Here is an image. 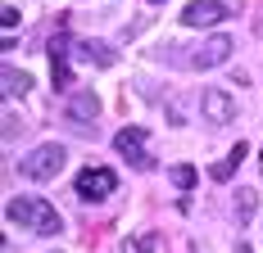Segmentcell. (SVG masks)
Returning <instances> with one entry per match:
<instances>
[{
	"mask_svg": "<svg viewBox=\"0 0 263 253\" xmlns=\"http://www.w3.org/2000/svg\"><path fill=\"white\" fill-rule=\"evenodd\" d=\"M5 217L9 222H18V226H32L36 235H59V213H54L46 199H32V195H18V199L5 203Z\"/></svg>",
	"mask_w": 263,
	"mask_h": 253,
	"instance_id": "1",
	"label": "cell"
},
{
	"mask_svg": "<svg viewBox=\"0 0 263 253\" xmlns=\"http://www.w3.org/2000/svg\"><path fill=\"white\" fill-rule=\"evenodd\" d=\"M64 163H68V150L50 140V145H36V150L27 154L23 163H18V172H23L27 181H54L64 172Z\"/></svg>",
	"mask_w": 263,
	"mask_h": 253,
	"instance_id": "2",
	"label": "cell"
},
{
	"mask_svg": "<svg viewBox=\"0 0 263 253\" xmlns=\"http://www.w3.org/2000/svg\"><path fill=\"white\" fill-rule=\"evenodd\" d=\"M118 190V177L109 172V167H86V172H78V195L86 203H100V199H109Z\"/></svg>",
	"mask_w": 263,
	"mask_h": 253,
	"instance_id": "3",
	"label": "cell"
},
{
	"mask_svg": "<svg viewBox=\"0 0 263 253\" xmlns=\"http://www.w3.org/2000/svg\"><path fill=\"white\" fill-rule=\"evenodd\" d=\"M227 14H232V0H191L182 9V23L186 27H218Z\"/></svg>",
	"mask_w": 263,
	"mask_h": 253,
	"instance_id": "4",
	"label": "cell"
},
{
	"mask_svg": "<svg viewBox=\"0 0 263 253\" xmlns=\"http://www.w3.org/2000/svg\"><path fill=\"white\" fill-rule=\"evenodd\" d=\"M114 150L123 154L132 167H155V158L145 154V126H123V131L114 136Z\"/></svg>",
	"mask_w": 263,
	"mask_h": 253,
	"instance_id": "5",
	"label": "cell"
},
{
	"mask_svg": "<svg viewBox=\"0 0 263 253\" xmlns=\"http://www.w3.org/2000/svg\"><path fill=\"white\" fill-rule=\"evenodd\" d=\"M200 113H204V122H209V126H227L232 118H236V104H232L227 91H218V86H213V91L200 95Z\"/></svg>",
	"mask_w": 263,
	"mask_h": 253,
	"instance_id": "6",
	"label": "cell"
},
{
	"mask_svg": "<svg viewBox=\"0 0 263 253\" xmlns=\"http://www.w3.org/2000/svg\"><path fill=\"white\" fill-rule=\"evenodd\" d=\"M227 54H232V36H227V32H213L209 41L191 54V68H222Z\"/></svg>",
	"mask_w": 263,
	"mask_h": 253,
	"instance_id": "7",
	"label": "cell"
},
{
	"mask_svg": "<svg viewBox=\"0 0 263 253\" xmlns=\"http://www.w3.org/2000/svg\"><path fill=\"white\" fill-rule=\"evenodd\" d=\"M50 73H54V86L68 91V81H73V73H68V32H59L50 41Z\"/></svg>",
	"mask_w": 263,
	"mask_h": 253,
	"instance_id": "8",
	"label": "cell"
},
{
	"mask_svg": "<svg viewBox=\"0 0 263 253\" xmlns=\"http://www.w3.org/2000/svg\"><path fill=\"white\" fill-rule=\"evenodd\" d=\"M73 59H82V64H96V68H114V50H109L105 41H73Z\"/></svg>",
	"mask_w": 263,
	"mask_h": 253,
	"instance_id": "9",
	"label": "cell"
},
{
	"mask_svg": "<svg viewBox=\"0 0 263 253\" xmlns=\"http://www.w3.org/2000/svg\"><path fill=\"white\" fill-rule=\"evenodd\" d=\"M68 118L78 122V131H86L82 122H96V118H100V100H96L91 91H78V95L68 100Z\"/></svg>",
	"mask_w": 263,
	"mask_h": 253,
	"instance_id": "10",
	"label": "cell"
},
{
	"mask_svg": "<svg viewBox=\"0 0 263 253\" xmlns=\"http://www.w3.org/2000/svg\"><path fill=\"white\" fill-rule=\"evenodd\" d=\"M0 81H5V95H9V100H23L27 91H32V77H27V73H14L9 64H5V73H0Z\"/></svg>",
	"mask_w": 263,
	"mask_h": 253,
	"instance_id": "11",
	"label": "cell"
},
{
	"mask_svg": "<svg viewBox=\"0 0 263 253\" xmlns=\"http://www.w3.org/2000/svg\"><path fill=\"white\" fill-rule=\"evenodd\" d=\"M254 203H259L254 190H236V226H245V222L254 217Z\"/></svg>",
	"mask_w": 263,
	"mask_h": 253,
	"instance_id": "12",
	"label": "cell"
},
{
	"mask_svg": "<svg viewBox=\"0 0 263 253\" xmlns=\"http://www.w3.org/2000/svg\"><path fill=\"white\" fill-rule=\"evenodd\" d=\"M168 177H173V185H177V190H191V185H195V167H191V163H177Z\"/></svg>",
	"mask_w": 263,
	"mask_h": 253,
	"instance_id": "13",
	"label": "cell"
},
{
	"mask_svg": "<svg viewBox=\"0 0 263 253\" xmlns=\"http://www.w3.org/2000/svg\"><path fill=\"white\" fill-rule=\"evenodd\" d=\"M123 253H155V235H132V240H123Z\"/></svg>",
	"mask_w": 263,
	"mask_h": 253,
	"instance_id": "14",
	"label": "cell"
},
{
	"mask_svg": "<svg viewBox=\"0 0 263 253\" xmlns=\"http://www.w3.org/2000/svg\"><path fill=\"white\" fill-rule=\"evenodd\" d=\"M232 172H236V158L227 154V163H213V181H232Z\"/></svg>",
	"mask_w": 263,
	"mask_h": 253,
	"instance_id": "15",
	"label": "cell"
},
{
	"mask_svg": "<svg viewBox=\"0 0 263 253\" xmlns=\"http://www.w3.org/2000/svg\"><path fill=\"white\" fill-rule=\"evenodd\" d=\"M18 131H23V122H18V118H14V113H5V140H14V136H18Z\"/></svg>",
	"mask_w": 263,
	"mask_h": 253,
	"instance_id": "16",
	"label": "cell"
},
{
	"mask_svg": "<svg viewBox=\"0 0 263 253\" xmlns=\"http://www.w3.org/2000/svg\"><path fill=\"white\" fill-rule=\"evenodd\" d=\"M0 23H5L9 32H14V27H18V9H14V5H5V14H0Z\"/></svg>",
	"mask_w": 263,
	"mask_h": 253,
	"instance_id": "17",
	"label": "cell"
},
{
	"mask_svg": "<svg viewBox=\"0 0 263 253\" xmlns=\"http://www.w3.org/2000/svg\"><path fill=\"white\" fill-rule=\"evenodd\" d=\"M150 5H168V0H150Z\"/></svg>",
	"mask_w": 263,
	"mask_h": 253,
	"instance_id": "18",
	"label": "cell"
},
{
	"mask_svg": "<svg viewBox=\"0 0 263 253\" xmlns=\"http://www.w3.org/2000/svg\"><path fill=\"white\" fill-rule=\"evenodd\" d=\"M259 158H263V154H259Z\"/></svg>",
	"mask_w": 263,
	"mask_h": 253,
	"instance_id": "19",
	"label": "cell"
}]
</instances>
